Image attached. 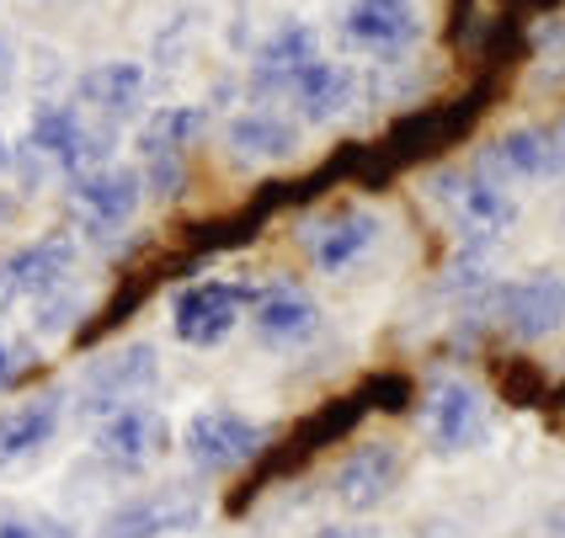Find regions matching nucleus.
I'll return each mask as SVG.
<instances>
[{
  "mask_svg": "<svg viewBox=\"0 0 565 538\" xmlns=\"http://www.w3.org/2000/svg\"><path fill=\"white\" fill-rule=\"evenodd\" d=\"M320 60H326V54H320V32H315L310 22H299V17H288V22H278V28L252 49L246 92H252V101H267V107H273V101H288L294 86H299Z\"/></svg>",
  "mask_w": 565,
  "mask_h": 538,
  "instance_id": "obj_12",
  "label": "nucleus"
},
{
  "mask_svg": "<svg viewBox=\"0 0 565 538\" xmlns=\"http://www.w3.org/2000/svg\"><path fill=\"white\" fill-rule=\"evenodd\" d=\"M246 320H252L262 347H305L315 331H320V304H315V293L305 283L278 278V283L256 288Z\"/></svg>",
  "mask_w": 565,
  "mask_h": 538,
  "instance_id": "obj_20",
  "label": "nucleus"
},
{
  "mask_svg": "<svg viewBox=\"0 0 565 538\" xmlns=\"http://www.w3.org/2000/svg\"><path fill=\"white\" fill-rule=\"evenodd\" d=\"M11 171V139H0V176Z\"/></svg>",
  "mask_w": 565,
  "mask_h": 538,
  "instance_id": "obj_33",
  "label": "nucleus"
},
{
  "mask_svg": "<svg viewBox=\"0 0 565 538\" xmlns=\"http://www.w3.org/2000/svg\"><path fill=\"white\" fill-rule=\"evenodd\" d=\"M171 448H177V438H171V416L160 411L156 400L107 416V421H96V432H92V453L102 464H113L118 475H145V470L160 464Z\"/></svg>",
  "mask_w": 565,
  "mask_h": 538,
  "instance_id": "obj_14",
  "label": "nucleus"
},
{
  "mask_svg": "<svg viewBox=\"0 0 565 538\" xmlns=\"http://www.w3.org/2000/svg\"><path fill=\"white\" fill-rule=\"evenodd\" d=\"M150 64L139 60H102V64H86L75 75V101L92 112L96 123H113V128H128V123H145L150 112Z\"/></svg>",
  "mask_w": 565,
  "mask_h": 538,
  "instance_id": "obj_15",
  "label": "nucleus"
},
{
  "mask_svg": "<svg viewBox=\"0 0 565 538\" xmlns=\"http://www.w3.org/2000/svg\"><path fill=\"white\" fill-rule=\"evenodd\" d=\"M315 538H384V534H374V528H320Z\"/></svg>",
  "mask_w": 565,
  "mask_h": 538,
  "instance_id": "obj_30",
  "label": "nucleus"
},
{
  "mask_svg": "<svg viewBox=\"0 0 565 538\" xmlns=\"http://www.w3.org/2000/svg\"><path fill=\"white\" fill-rule=\"evenodd\" d=\"M198 523H203V485L166 480L156 491H139V496H128L124 507L107 512L96 538H166V534H188Z\"/></svg>",
  "mask_w": 565,
  "mask_h": 538,
  "instance_id": "obj_13",
  "label": "nucleus"
},
{
  "mask_svg": "<svg viewBox=\"0 0 565 538\" xmlns=\"http://www.w3.org/2000/svg\"><path fill=\"white\" fill-rule=\"evenodd\" d=\"M81 272V235L75 229H49L38 240H22L17 251L0 256V315L38 304L43 293L64 288Z\"/></svg>",
  "mask_w": 565,
  "mask_h": 538,
  "instance_id": "obj_7",
  "label": "nucleus"
},
{
  "mask_svg": "<svg viewBox=\"0 0 565 538\" xmlns=\"http://www.w3.org/2000/svg\"><path fill=\"white\" fill-rule=\"evenodd\" d=\"M358 96H363V80H358V69L347 60H320L294 86V96H288V107H294V118L310 128H326L337 123V118H347L352 107H358Z\"/></svg>",
  "mask_w": 565,
  "mask_h": 538,
  "instance_id": "obj_22",
  "label": "nucleus"
},
{
  "mask_svg": "<svg viewBox=\"0 0 565 538\" xmlns=\"http://www.w3.org/2000/svg\"><path fill=\"white\" fill-rule=\"evenodd\" d=\"M305 133H299V118H288L282 107H241L230 123H224V155L241 160V165H282V160L299 155Z\"/></svg>",
  "mask_w": 565,
  "mask_h": 538,
  "instance_id": "obj_19",
  "label": "nucleus"
},
{
  "mask_svg": "<svg viewBox=\"0 0 565 538\" xmlns=\"http://www.w3.org/2000/svg\"><path fill=\"white\" fill-rule=\"evenodd\" d=\"M22 357H28V352H17L11 342H0V395L28 379V363H22Z\"/></svg>",
  "mask_w": 565,
  "mask_h": 538,
  "instance_id": "obj_29",
  "label": "nucleus"
},
{
  "mask_svg": "<svg viewBox=\"0 0 565 538\" xmlns=\"http://www.w3.org/2000/svg\"><path fill=\"white\" fill-rule=\"evenodd\" d=\"M118 133L124 128L96 123L92 112L75 101V96H38L28 118V139L54 160L60 176H86L118 160Z\"/></svg>",
  "mask_w": 565,
  "mask_h": 538,
  "instance_id": "obj_2",
  "label": "nucleus"
},
{
  "mask_svg": "<svg viewBox=\"0 0 565 538\" xmlns=\"http://www.w3.org/2000/svg\"><path fill=\"white\" fill-rule=\"evenodd\" d=\"M486 310L497 315L512 342H550L565 331V278L555 267H539V272H523L512 283H497Z\"/></svg>",
  "mask_w": 565,
  "mask_h": 538,
  "instance_id": "obj_11",
  "label": "nucleus"
},
{
  "mask_svg": "<svg viewBox=\"0 0 565 538\" xmlns=\"http://www.w3.org/2000/svg\"><path fill=\"white\" fill-rule=\"evenodd\" d=\"M550 139H555V160H561V176H565V118L550 128Z\"/></svg>",
  "mask_w": 565,
  "mask_h": 538,
  "instance_id": "obj_31",
  "label": "nucleus"
},
{
  "mask_svg": "<svg viewBox=\"0 0 565 538\" xmlns=\"http://www.w3.org/2000/svg\"><path fill=\"white\" fill-rule=\"evenodd\" d=\"M406 480V453L390 438H369V443H352L331 475V496L342 502L347 512H374L384 507Z\"/></svg>",
  "mask_w": 565,
  "mask_h": 538,
  "instance_id": "obj_17",
  "label": "nucleus"
},
{
  "mask_svg": "<svg viewBox=\"0 0 565 538\" xmlns=\"http://www.w3.org/2000/svg\"><path fill=\"white\" fill-rule=\"evenodd\" d=\"M273 448V427L252 421L235 406H203L182 427V453L198 475H241Z\"/></svg>",
  "mask_w": 565,
  "mask_h": 538,
  "instance_id": "obj_5",
  "label": "nucleus"
},
{
  "mask_svg": "<svg viewBox=\"0 0 565 538\" xmlns=\"http://www.w3.org/2000/svg\"><path fill=\"white\" fill-rule=\"evenodd\" d=\"M209 133V107L203 101H171L150 107L134 133V165L145 176V197L156 208H177L192 192V150Z\"/></svg>",
  "mask_w": 565,
  "mask_h": 538,
  "instance_id": "obj_1",
  "label": "nucleus"
},
{
  "mask_svg": "<svg viewBox=\"0 0 565 538\" xmlns=\"http://www.w3.org/2000/svg\"><path fill=\"white\" fill-rule=\"evenodd\" d=\"M160 278H166V267H139V272H124V278H118V288L107 293V304H102V310H96V315L86 320V325H81L75 347L92 352L96 342H107L113 331H124L128 320L139 315L145 304H150V293L160 288Z\"/></svg>",
  "mask_w": 565,
  "mask_h": 538,
  "instance_id": "obj_23",
  "label": "nucleus"
},
{
  "mask_svg": "<svg viewBox=\"0 0 565 538\" xmlns=\"http://www.w3.org/2000/svg\"><path fill=\"white\" fill-rule=\"evenodd\" d=\"M433 197L448 208L459 246L497 251V240H507V229L518 224V197H512V187L491 182L486 171H438V176H433Z\"/></svg>",
  "mask_w": 565,
  "mask_h": 538,
  "instance_id": "obj_6",
  "label": "nucleus"
},
{
  "mask_svg": "<svg viewBox=\"0 0 565 538\" xmlns=\"http://www.w3.org/2000/svg\"><path fill=\"white\" fill-rule=\"evenodd\" d=\"M145 176L139 165H102V171H86V176H64V214H70V229H81L86 240H113L124 235L128 224L139 219L145 208Z\"/></svg>",
  "mask_w": 565,
  "mask_h": 538,
  "instance_id": "obj_4",
  "label": "nucleus"
},
{
  "mask_svg": "<svg viewBox=\"0 0 565 538\" xmlns=\"http://www.w3.org/2000/svg\"><path fill=\"white\" fill-rule=\"evenodd\" d=\"M160 389V352L150 342H124V347H102L96 357H86L81 379L70 389L75 411L86 421H107V416L145 406Z\"/></svg>",
  "mask_w": 565,
  "mask_h": 538,
  "instance_id": "obj_3",
  "label": "nucleus"
},
{
  "mask_svg": "<svg viewBox=\"0 0 565 538\" xmlns=\"http://www.w3.org/2000/svg\"><path fill=\"white\" fill-rule=\"evenodd\" d=\"M342 43L379 64H401L422 43V6L416 0H347Z\"/></svg>",
  "mask_w": 565,
  "mask_h": 538,
  "instance_id": "obj_16",
  "label": "nucleus"
},
{
  "mask_svg": "<svg viewBox=\"0 0 565 538\" xmlns=\"http://www.w3.org/2000/svg\"><path fill=\"white\" fill-rule=\"evenodd\" d=\"M422 432H427V448L454 459V453H470L491 438V400L486 389L459 374H443V379L427 384L422 395Z\"/></svg>",
  "mask_w": 565,
  "mask_h": 538,
  "instance_id": "obj_8",
  "label": "nucleus"
},
{
  "mask_svg": "<svg viewBox=\"0 0 565 538\" xmlns=\"http://www.w3.org/2000/svg\"><path fill=\"white\" fill-rule=\"evenodd\" d=\"M475 171H486L491 182H502V187H534V182H550V176H561V160H555V139H550V128H507L502 139H491L480 160H475Z\"/></svg>",
  "mask_w": 565,
  "mask_h": 538,
  "instance_id": "obj_21",
  "label": "nucleus"
},
{
  "mask_svg": "<svg viewBox=\"0 0 565 538\" xmlns=\"http://www.w3.org/2000/svg\"><path fill=\"white\" fill-rule=\"evenodd\" d=\"M86 288H75V278L54 293H43L38 299V315H32V331L43 336V342H54V336H81V325H86Z\"/></svg>",
  "mask_w": 565,
  "mask_h": 538,
  "instance_id": "obj_24",
  "label": "nucleus"
},
{
  "mask_svg": "<svg viewBox=\"0 0 565 538\" xmlns=\"http://www.w3.org/2000/svg\"><path fill=\"white\" fill-rule=\"evenodd\" d=\"M64 416H70V389H60V384H43V389H32L28 400L6 406L0 411V470L38 459L60 438Z\"/></svg>",
  "mask_w": 565,
  "mask_h": 538,
  "instance_id": "obj_18",
  "label": "nucleus"
},
{
  "mask_svg": "<svg viewBox=\"0 0 565 538\" xmlns=\"http://www.w3.org/2000/svg\"><path fill=\"white\" fill-rule=\"evenodd\" d=\"M0 538H75L64 523H43V517H0Z\"/></svg>",
  "mask_w": 565,
  "mask_h": 538,
  "instance_id": "obj_27",
  "label": "nucleus"
},
{
  "mask_svg": "<svg viewBox=\"0 0 565 538\" xmlns=\"http://www.w3.org/2000/svg\"><path fill=\"white\" fill-rule=\"evenodd\" d=\"M11 176H17V187H22V192H43L54 176H60V171H54V160L43 155L28 133H22V139L11 144Z\"/></svg>",
  "mask_w": 565,
  "mask_h": 538,
  "instance_id": "obj_25",
  "label": "nucleus"
},
{
  "mask_svg": "<svg viewBox=\"0 0 565 538\" xmlns=\"http://www.w3.org/2000/svg\"><path fill=\"white\" fill-rule=\"evenodd\" d=\"M363 395L374 400V411H390V416L411 411V400H416V389H411L406 374H374V379L363 384Z\"/></svg>",
  "mask_w": 565,
  "mask_h": 538,
  "instance_id": "obj_26",
  "label": "nucleus"
},
{
  "mask_svg": "<svg viewBox=\"0 0 565 538\" xmlns=\"http://www.w3.org/2000/svg\"><path fill=\"white\" fill-rule=\"evenodd\" d=\"M17 69H22V54H17V43H11V37H0V112H6V101H11Z\"/></svg>",
  "mask_w": 565,
  "mask_h": 538,
  "instance_id": "obj_28",
  "label": "nucleus"
},
{
  "mask_svg": "<svg viewBox=\"0 0 565 538\" xmlns=\"http://www.w3.org/2000/svg\"><path fill=\"white\" fill-rule=\"evenodd\" d=\"M252 283H224V278H203V283H182L171 299V331L182 347H220L241 331V320L252 315Z\"/></svg>",
  "mask_w": 565,
  "mask_h": 538,
  "instance_id": "obj_9",
  "label": "nucleus"
},
{
  "mask_svg": "<svg viewBox=\"0 0 565 538\" xmlns=\"http://www.w3.org/2000/svg\"><path fill=\"white\" fill-rule=\"evenodd\" d=\"M379 240H384V219H379L374 208H363V203L326 208V214L305 219V229H299V246H305V256H310V267L320 278L358 272L374 256Z\"/></svg>",
  "mask_w": 565,
  "mask_h": 538,
  "instance_id": "obj_10",
  "label": "nucleus"
},
{
  "mask_svg": "<svg viewBox=\"0 0 565 538\" xmlns=\"http://www.w3.org/2000/svg\"><path fill=\"white\" fill-rule=\"evenodd\" d=\"M11 214H17V197H11V192L0 187V229H6V224H11Z\"/></svg>",
  "mask_w": 565,
  "mask_h": 538,
  "instance_id": "obj_32",
  "label": "nucleus"
}]
</instances>
